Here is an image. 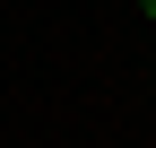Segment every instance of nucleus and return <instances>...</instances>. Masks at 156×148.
I'll list each match as a JSON object with an SVG mask.
<instances>
[{
	"label": "nucleus",
	"instance_id": "1",
	"mask_svg": "<svg viewBox=\"0 0 156 148\" xmlns=\"http://www.w3.org/2000/svg\"><path fill=\"white\" fill-rule=\"evenodd\" d=\"M139 9H147V17H156V0H139Z\"/></svg>",
	"mask_w": 156,
	"mask_h": 148
}]
</instances>
